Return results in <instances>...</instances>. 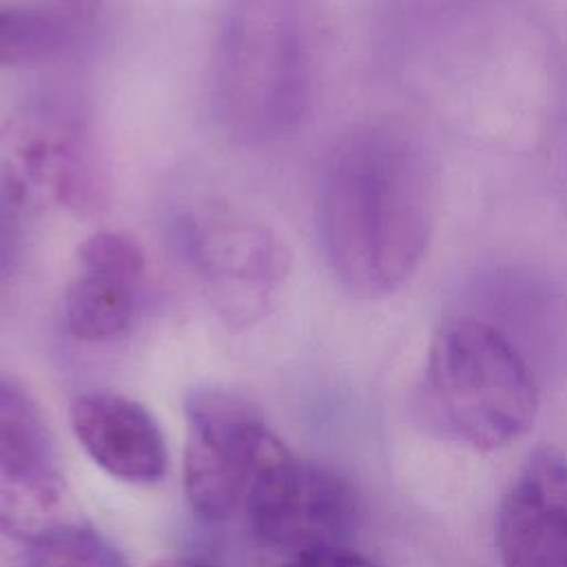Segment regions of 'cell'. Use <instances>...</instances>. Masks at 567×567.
I'll list each match as a JSON object with an SVG mask.
<instances>
[{
  "label": "cell",
  "mask_w": 567,
  "mask_h": 567,
  "mask_svg": "<svg viewBox=\"0 0 567 567\" xmlns=\"http://www.w3.org/2000/svg\"><path fill=\"white\" fill-rule=\"evenodd\" d=\"M78 128L20 126L9 135L11 177L22 190L42 193L78 213L100 202V173Z\"/></svg>",
  "instance_id": "obj_10"
},
{
  "label": "cell",
  "mask_w": 567,
  "mask_h": 567,
  "mask_svg": "<svg viewBox=\"0 0 567 567\" xmlns=\"http://www.w3.org/2000/svg\"><path fill=\"white\" fill-rule=\"evenodd\" d=\"M244 505L255 536L288 554L348 545L361 514L359 494L346 476L290 452L261 470Z\"/></svg>",
  "instance_id": "obj_6"
},
{
  "label": "cell",
  "mask_w": 567,
  "mask_h": 567,
  "mask_svg": "<svg viewBox=\"0 0 567 567\" xmlns=\"http://www.w3.org/2000/svg\"><path fill=\"white\" fill-rule=\"evenodd\" d=\"M436 217V168L412 133L361 124L321 173L317 224L339 284L359 299L399 290L421 266Z\"/></svg>",
  "instance_id": "obj_1"
},
{
  "label": "cell",
  "mask_w": 567,
  "mask_h": 567,
  "mask_svg": "<svg viewBox=\"0 0 567 567\" xmlns=\"http://www.w3.org/2000/svg\"><path fill=\"white\" fill-rule=\"evenodd\" d=\"M153 567H213V565L197 560V558H164V560L155 563Z\"/></svg>",
  "instance_id": "obj_17"
},
{
  "label": "cell",
  "mask_w": 567,
  "mask_h": 567,
  "mask_svg": "<svg viewBox=\"0 0 567 567\" xmlns=\"http://www.w3.org/2000/svg\"><path fill=\"white\" fill-rule=\"evenodd\" d=\"M58 450L33 394L0 374V532L27 543L73 516Z\"/></svg>",
  "instance_id": "obj_7"
},
{
  "label": "cell",
  "mask_w": 567,
  "mask_h": 567,
  "mask_svg": "<svg viewBox=\"0 0 567 567\" xmlns=\"http://www.w3.org/2000/svg\"><path fill=\"white\" fill-rule=\"evenodd\" d=\"M215 113L241 144L295 131L308 104L299 0H230L215 49Z\"/></svg>",
  "instance_id": "obj_3"
},
{
  "label": "cell",
  "mask_w": 567,
  "mask_h": 567,
  "mask_svg": "<svg viewBox=\"0 0 567 567\" xmlns=\"http://www.w3.org/2000/svg\"><path fill=\"white\" fill-rule=\"evenodd\" d=\"M104 0H44V7L53 9L62 18H66L71 24L84 22L97 13Z\"/></svg>",
  "instance_id": "obj_16"
},
{
  "label": "cell",
  "mask_w": 567,
  "mask_h": 567,
  "mask_svg": "<svg viewBox=\"0 0 567 567\" xmlns=\"http://www.w3.org/2000/svg\"><path fill=\"white\" fill-rule=\"evenodd\" d=\"M503 567H567V458L534 452L509 483L496 514Z\"/></svg>",
  "instance_id": "obj_8"
},
{
  "label": "cell",
  "mask_w": 567,
  "mask_h": 567,
  "mask_svg": "<svg viewBox=\"0 0 567 567\" xmlns=\"http://www.w3.org/2000/svg\"><path fill=\"white\" fill-rule=\"evenodd\" d=\"M135 286L84 272L64 292V323L80 341H106L122 334L133 321Z\"/></svg>",
  "instance_id": "obj_11"
},
{
  "label": "cell",
  "mask_w": 567,
  "mask_h": 567,
  "mask_svg": "<svg viewBox=\"0 0 567 567\" xmlns=\"http://www.w3.org/2000/svg\"><path fill=\"white\" fill-rule=\"evenodd\" d=\"M281 567H377L368 556L348 545L315 547L290 554Z\"/></svg>",
  "instance_id": "obj_15"
},
{
  "label": "cell",
  "mask_w": 567,
  "mask_h": 567,
  "mask_svg": "<svg viewBox=\"0 0 567 567\" xmlns=\"http://www.w3.org/2000/svg\"><path fill=\"white\" fill-rule=\"evenodd\" d=\"M536 412L534 374L498 328L474 317L436 328L414 392V419L430 436L492 452L520 439Z\"/></svg>",
  "instance_id": "obj_2"
},
{
  "label": "cell",
  "mask_w": 567,
  "mask_h": 567,
  "mask_svg": "<svg viewBox=\"0 0 567 567\" xmlns=\"http://www.w3.org/2000/svg\"><path fill=\"white\" fill-rule=\"evenodd\" d=\"M78 443L113 478L148 485L168 467L166 441L155 416L135 399L117 392H84L71 403Z\"/></svg>",
  "instance_id": "obj_9"
},
{
  "label": "cell",
  "mask_w": 567,
  "mask_h": 567,
  "mask_svg": "<svg viewBox=\"0 0 567 567\" xmlns=\"http://www.w3.org/2000/svg\"><path fill=\"white\" fill-rule=\"evenodd\" d=\"M22 567H128V563L106 536L73 518L27 540Z\"/></svg>",
  "instance_id": "obj_12"
},
{
  "label": "cell",
  "mask_w": 567,
  "mask_h": 567,
  "mask_svg": "<svg viewBox=\"0 0 567 567\" xmlns=\"http://www.w3.org/2000/svg\"><path fill=\"white\" fill-rule=\"evenodd\" d=\"M177 241L230 328L270 312L290 270V250L270 226L213 202L179 215Z\"/></svg>",
  "instance_id": "obj_5"
},
{
  "label": "cell",
  "mask_w": 567,
  "mask_h": 567,
  "mask_svg": "<svg viewBox=\"0 0 567 567\" xmlns=\"http://www.w3.org/2000/svg\"><path fill=\"white\" fill-rule=\"evenodd\" d=\"M184 494L204 520L228 518L264 467L288 454L261 412L224 388H197L184 399Z\"/></svg>",
  "instance_id": "obj_4"
},
{
  "label": "cell",
  "mask_w": 567,
  "mask_h": 567,
  "mask_svg": "<svg viewBox=\"0 0 567 567\" xmlns=\"http://www.w3.org/2000/svg\"><path fill=\"white\" fill-rule=\"evenodd\" d=\"M71 22L49 7H0V66L53 58L71 35Z\"/></svg>",
  "instance_id": "obj_13"
},
{
  "label": "cell",
  "mask_w": 567,
  "mask_h": 567,
  "mask_svg": "<svg viewBox=\"0 0 567 567\" xmlns=\"http://www.w3.org/2000/svg\"><path fill=\"white\" fill-rule=\"evenodd\" d=\"M78 261L84 272L113 277L137 286L146 261L140 244L117 230H97L78 246Z\"/></svg>",
  "instance_id": "obj_14"
}]
</instances>
